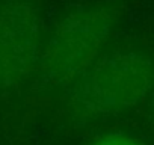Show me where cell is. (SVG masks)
<instances>
[{
	"instance_id": "7a4b0ae2",
	"label": "cell",
	"mask_w": 154,
	"mask_h": 145,
	"mask_svg": "<svg viewBox=\"0 0 154 145\" xmlns=\"http://www.w3.org/2000/svg\"><path fill=\"white\" fill-rule=\"evenodd\" d=\"M151 83L146 62L134 54L113 53L97 59L74 91L75 107L86 115H106L136 106Z\"/></svg>"
},
{
	"instance_id": "6da1fadb",
	"label": "cell",
	"mask_w": 154,
	"mask_h": 145,
	"mask_svg": "<svg viewBox=\"0 0 154 145\" xmlns=\"http://www.w3.org/2000/svg\"><path fill=\"white\" fill-rule=\"evenodd\" d=\"M110 29L109 11L98 6L82 8L63 18L47 48V80L53 86H68L80 79L97 60Z\"/></svg>"
},
{
	"instance_id": "3957f363",
	"label": "cell",
	"mask_w": 154,
	"mask_h": 145,
	"mask_svg": "<svg viewBox=\"0 0 154 145\" xmlns=\"http://www.w3.org/2000/svg\"><path fill=\"white\" fill-rule=\"evenodd\" d=\"M0 20V91L14 89L36 62L35 23L23 11H5Z\"/></svg>"
},
{
	"instance_id": "277c9868",
	"label": "cell",
	"mask_w": 154,
	"mask_h": 145,
	"mask_svg": "<svg viewBox=\"0 0 154 145\" xmlns=\"http://www.w3.org/2000/svg\"><path fill=\"white\" fill-rule=\"evenodd\" d=\"M89 145H145L140 139L124 133V131H113L106 133L103 136L95 137Z\"/></svg>"
},
{
	"instance_id": "5b68a950",
	"label": "cell",
	"mask_w": 154,
	"mask_h": 145,
	"mask_svg": "<svg viewBox=\"0 0 154 145\" xmlns=\"http://www.w3.org/2000/svg\"><path fill=\"white\" fill-rule=\"evenodd\" d=\"M152 107H154V95H152Z\"/></svg>"
}]
</instances>
